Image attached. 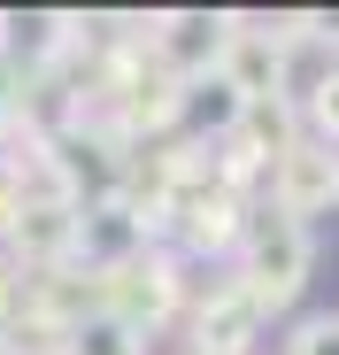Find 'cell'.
<instances>
[{"label":"cell","mask_w":339,"mask_h":355,"mask_svg":"<svg viewBox=\"0 0 339 355\" xmlns=\"http://www.w3.org/2000/svg\"><path fill=\"white\" fill-rule=\"evenodd\" d=\"M239 286L262 302V317H286L301 293H309V270H316V240H309V224L293 216H277L270 201L247 209V232H239V255H232Z\"/></svg>","instance_id":"1"},{"label":"cell","mask_w":339,"mask_h":355,"mask_svg":"<svg viewBox=\"0 0 339 355\" xmlns=\"http://www.w3.org/2000/svg\"><path fill=\"white\" fill-rule=\"evenodd\" d=\"M262 201H270L277 216H293V224H309V216L339 209V155H331L324 139H293L286 155L270 162Z\"/></svg>","instance_id":"2"},{"label":"cell","mask_w":339,"mask_h":355,"mask_svg":"<svg viewBox=\"0 0 339 355\" xmlns=\"http://www.w3.org/2000/svg\"><path fill=\"white\" fill-rule=\"evenodd\" d=\"M223 39H232V16H208V8H178V16H162V24L147 31V46H154L185 85L223 62Z\"/></svg>","instance_id":"3"},{"label":"cell","mask_w":339,"mask_h":355,"mask_svg":"<svg viewBox=\"0 0 339 355\" xmlns=\"http://www.w3.org/2000/svg\"><path fill=\"white\" fill-rule=\"evenodd\" d=\"M62 355H147V332L108 317V309H85L70 332H62Z\"/></svg>","instance_id":"4"},{"label":"cell","mask_w":339,"mask_h":355,"mask_svg":"<svg viewBox=\"0 0 339 355\" xmlns=\"http://www.w3.org/2000/svg\"><path fill=\"white\" fill-rule=\"evenodd\" d=\"M286 355H339V309H309L286 332Z\"/></svg>","instance_id":"5"},{"label":"cell","mask_w":339,"mask_h":355,"mask_svg":"<svg viewBox=\"0 0 339 355\" xmlns=\"http://www.w3.org/2000/svg\"><path fill=\"white\" fill-rule=\"evenodd\" d=\"M301 124H309V139H324V147H339V70L309 93V108H301Z\"/></svg>","instance_id":"6"},{"label":"cell","mask_w":339,"mask_h":355,"mask_svg":"<svg viewBox=\"0 0 339 355\" xmlns=\"http://www.w3.org/2000/svg\"><path fill=\"white\" fill-rule=\"evenodd\" d=\"M16 317H24V270H16L8 248H0V332H8Z\"/></svg>","instance_id":"7"},{"label":"cell","mask_w":339,"mask_h":355,"mask_svg":"<svg viewBox=\"0 0 339 355\" xmlns=\"http://www.w3.org/2000/svg\"><path fill=\"white\" fill-rule=\"evenodd\" d=\"M178 355H201V347H178Z\"/></svg>","instance_id":"8"},{"label":"cell","mask_w":339,"mask_h":355,"mask_svg":"<svg viewBox=\"0 0 339 355\" xmlns=\"http://www.w3.org/2000/svg\"><path fill=\"white\" fill-rule=\"evenodd\" d=\"M331 155H339V147H331Z\"/></svg>","instance_id":"9"}]
</instances>
